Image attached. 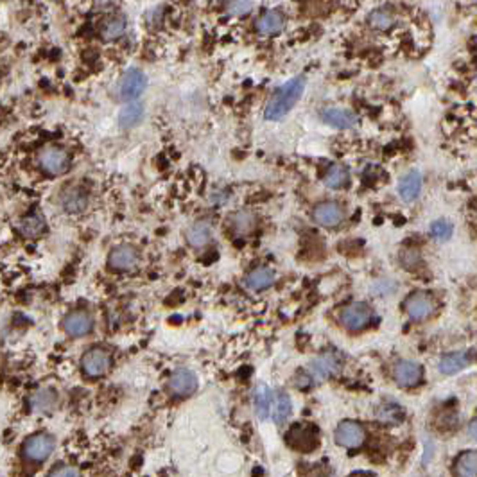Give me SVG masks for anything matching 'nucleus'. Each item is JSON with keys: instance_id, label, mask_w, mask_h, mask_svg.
<instances>
[{"instance_id": "obj_1", "label": "nucleus", "mask_w": 477, "mask_h": 477, "mask_svg": "<svg viewBox=\"0 0 477 477\" xmlns=\"http://www.w3.org/2000/svg\"><path fill=\"white\" fill-rule=\"evenodd\" d=\"M304 77H295V79L287 81L286 85H282L271 95V99L266 104V110H264V117L268 121H280V119H284L295 108V104L298 103L302 94H304Z\"/></svg>"}, {"instance_id": "obj_2", "label": "nucleus", "mask_w": 477, "mask_h": 477, "mask_svg": "<svg viewBox=\"0 0 477 477\" xmlns=\"http://www.w3.org/2000/svg\"><path fill=\"white\" fill-rule=\"evenodd\" d=\"M255 35L259 38H275L278 35H284L287 29V17L280 9H269L264 11L257 20L253 22Z\"/></svg>"}, {"instance_id": "obj_3", "label": "nucleus", "mask_w": 477, "mask_h": 477, "mask_svg": "<svg viewBox=\"0 0 477 477\" xmlns=\"http://www.w3.org/2000/svg\"><path fill=\"white\" fill-rule=\"evenodd\" d=\"M38 164H40L41 171L50 176H59V174L67 173V169L70 167V157L68 153L61 148H49L41 149V153L38 155Z\"/></svg>"}, {"instance_id": "obj_4", "label": "nucleus", "mask_w": 477, "mask_h": 477, "mask_svg": "<svg viewBox=\"0 0 477 477\" xmlns=\"http://www.w3.org/2000/svg\"><path fill=\"white\" fill-rule=\"evenodd\" d=\"M54 447H56V442H54L52 436H49V434H41V433L35 434V436H31L29 440H26V443H23V447H22L23 458L32 461V463H41V461H45L50 454H52Z\"/></svg>"}, {"instance_id": "obj_5", "label": "nucleus", "mask_w": 477, "mask_h": 477, "mask_svg": "<svg viewBox=\"0 0 477 477\" xmlns=\"http://www.w3.org/2000/svg\"><path fill=\"white\" fill-rule=\"evenodd\" d=\"M341 366H343L341 356H339L338 352H334V350H327V352L318 356L316 359L311 362V375H313V379L321 382V380H327L330 379V377L338 375L339 370H341Z\"/></svg>"}, {"instance_id": "obj_6", "label": "nucleus", "mask_w": 477, "mask_h": 477, "mask_svg": "<svg viewBox=\"0 0 477 477\" xmlns=\"http://www.w3.org/2000/svg\"><path fill=\"white\" fill-rule=\"evenodd\" d=\"M148 86V77L146 74L137 68H131L121 77V83H119V97L126 103L135 101L142 95V92Z\"/></svg>"}, {"instance_id": "obj_7", "label": "nucleus", "mask_w": 477, "mask_h": 477, "mask_svg": "<svg viewBox=\"0 0 477 477\" xmlns=\"http://www.w3.org/2000/svg\"><path fill=\"white\" fill-rule=\"evenodd\" d=\"M334 438L338 445L347 447V449H357L364 443L366 431L361 424H357L353 420H344L335 429Z\"/></svg>"}, {"instance_id": "obj_8", "label": "nucleus", "mask_w": 477, "mask_h": 477, "mask_svg": "<svg viewBox=\"0 0 477 477\" xmlns=\"http://www.w3.org/2000/svg\"><path fill=\"white\" fill-rule=\"evenodd\" d=\"M404 309H406L407 316L415 321L427 320L429 316H433L436 304H434L433 296H429L427 293H413L404 302Z\"/></svg>"}, {"instance_id": "obj_9", "label": "nucleus", "mask_w": 477, "mask_h": 477, "mask_svg": "<svg viewBox=\"0 0 477 477\" xmlns=\"http://www.w3.org/2000/svg\"><path fill=\"white\" fill-rule=\"evenodd\" d=\"M112 364V357L103 348H92L81 357V368L88 377H103Z\"/></svg>"}, {"instance_id": "obj_10", "label": "nucleus", "mask_w": 477, "mask_h": 477, "mask_svg": "<svg viewBox=\"0 0 477 477\" xmlns=\"http://www.w3.org/2000/svg\"><path fill=\"white\" fill-rule=\"evenodd\" d=\"M370 321H371V309L366 304H361V302L348 305V307H344L343 313H341V323H343L344 329H348V330L364 329Z\"/></svg>"}, {"instance_id": "obj_11", "label": "nucleus", "mask_w": 477, "mask_h": 477, "mask_svg": "<svg viewBox=\"0 0 477 477\" xmlns=\"http://www.w3.org/2000/svg\"><path fill=\"white\" fill-rule=\"evenodd\" d=\"M169 389L176 397H191L197 389V377L194 371L182 368L176 370L169 379Z\"/></svg>"}, {"instance_id": "obj_12", "label": "nucleus", "mask_w": 477, "mask_h": 477, "mask_svg": "<svg viewBox=\"0 0 477 477\" xmlns=\"http://www.w3.org/2000/svg\"><path fill=\"white\" fill-rule=\"evenodd\" d=\"M368 26H370L371 31L386 35V32L393 31L395 26H397V14L391 8L379 6V8L371 9L370 14H368Z\"/></svg>"}, {"instance_id": "obj_13", "label": "nucleus", "mask_w": 477, "mask_h": 477, "mask_svg": "<svg viewBox=\"0 0 477 477\" xmlns=\"http://www.w3.org/2000/svg\"><path fill=\"white\" fill-rule=\"evenodd\" d=\"M422 375H424V370L415 361L397 362L395 370H393V377H395L397 384L402 386V388H413V386H416L422 380Z\"/></svg>"}, {"instance_id": "obj_14", "label": "nucleus", "mask_w": 477, "mask_h": 477, "mask_svg": "<svg viewBox=\"0 0 477 477\" xmlns=\"http://www.w3.org/2000/svg\"><path fill=\"white\" fill-rule=\"evenodd\" d=\"M63 329L65 332L74 338H79V335L88 334L90 330L94 329V320L85 311H74V313L67 314L65 320H63Z\"/></svg>"}, {"instance_id": "obj_15", "label": "nucleus", "mask_w": 477, "mask_h": 477, "mask_svg": "<svg viewBox=\"0 0 477 477\" xmlns=\"http://www.w3.org/2000/svg\"><path fill=\"white\" fill-rule=\"evenodd\" d=\"M137 262H139V253H137L133 246H117L115 250L110 253V257H108L110 268L117 269V271L133 269L137 266Z\"/></svg>"}, {"instance_id": "obj_16", "label": "nucleus", "mask_w": 477, "mask_h": 477, "mask_svg": "<svg viewBox=\"0 0 477 477\" xmlns=\"http://www.w3.org/2000/svg\"><path fill=\"white\" fill-rule=\"evenodd\" d=\"M314 221L321 226L332 228L338 226L341 221H343V208L334 203V201H325V203H320V205L314 208Z\"/></svg>"}, {"instance_id": "obj_17", "label": "nucleus", "mask_w": 477, "mask_h": 477, "mask_svg": "<svg viewBox=\"0 0 477 477\" xmlns=\"http://www.w3.org/2000/svg\"><path fill=\"white\" fill-rule=\"evenodd\" d=\"M321 119L329 126H334L338 130H350L357 122V117L343 108H327L321 112Z\"/></svg>"}, {"instance_id": "obj_18", "label": "nucleus", "mask_w": 477, "mask_h": 477, "mask_svg": "<svg viewBox=\"0 0 477 477\" xmlns=\"http://www.w3.org/2000/svg\"><path fill=\"white\" fill-rule=\"evenodd\" d=\"M420 191H422V176L418 171H409V173L400 179L398 183V192L404 201H415L418 197Z\"/></svg>"}, {"instance_id": "obj_19", "label": "nucleus", "mask_w": 477, "mask_h": 477, "mask_svg": "<svg viewBox=\"0 0 477 477\" xmlns=\"http://www.w3.org/2000/svg\"><path fill=\"white\" fill-rule=\"evenodd\" d=\"M61 205L70 214H77V212H83L86 208L88 196L83 188H67L61 194Z\"/></svg>"}, {"instance_id": "obj_20", "label": "nucleus", "mask_w": 477, "mask_h": 477, "mask_svg": "<svg viewBox=\"0 0 477 477\" xmlns=\"http://www.w3.org/2000/svg\"><path fill=\"white\" fill-rule=\"evenodd\" d=\"M273 395H271V389L266 386V384H259L257 388H255V393H253V406H255V413H257V416H259L260 420H268L269 413H271V407H273Z\"/></svg>"}, {"instance_id": "obj_21", "label": "nucleus", "mask_w": 477, "mask_h": 477, "mask_svg": "<svg viewBox=\"0 0 477 477\" xmlns=\"http://www.w3.org/2000/svg\"><path fill=\"white\" fill-rule=\"evenodd\" d=\"M17 228L18 232L22 233L23 237H31V239H35V237H40L41 233L45 232L47 224H45V219L41 217V215L29 214L18 221Z\"/></svg>"}, {"instance_id": "obj_22", "label": "nucleus", "mask_w": 477, "mask_h": 477, "mask_svg": "<svg viewBox=\"0 0 477 477\" xmlns=\"http://www.w3.org/2000/svg\"><path fill=\"white\" fill-rule=\"evenodd\" d=\"M275 282V273L269 268H257L246 277V287L251 291L268 289Z\"/></svg>"}, {"instance_id": "obj_23", "label": "nucleus", "mask_w": 477, "mask_h": 477, "mask_svg": "<svg viewBox=\"0 0 477 477\" xmlns=\"http://www.w3.org/2000/svg\"><path fill=\"white\" fill-rule=\"evenodd\" d=\"M313 431L309 427H304V425H295V427L291 429L289 433V443L293 447H296V449H300V451H311L314 445H316V436H309L305 438L307 434H311Z\"/></svg>"}, {"instance_id": "obj_24", "label": "nucleus", "mask_w": 477, "mask_h": 477, "mask_svg": "<svg viewBox=\"0 0 477 477\" xmlns=\"http://www.w3.org/2000/svg\"><path fill=\"white\" fill-rule=\"evenodd\" d=\"M185 237H187V242L191 246H194V248H203V246L208 244L210 239H212V230H210V226L206 223H196L188 228Z\"/></svg>"}, {"instance_id": "obj_25", "label": "nucleus", "mask_w": 477, "mask_h": 477, "mask_svg": "<svg viewBox=\"0 0 477 477\" xmlns=\"http://www.w3.org/2000/svg\"><path fill=\"white\" fill-rule=\"evenodd\" d=\"M142 117H144L142 104L130 103L128 106L122 108L121 115H119V124H121V128H124V130H130V128H135V126L142 121Z\"/></svg>"}, {"instance_id": "obj_26", "label": "nucleus", "mask_w": 477, "mask_h": 477, "mask_svg": "<svg viewBox=\"0 0 477 477\" xmlns=\"http://www.w3.org/2000/svg\"><path fill=\"white\" fill-rule=\"evenodd\" d=\"M469 364V357L467 353H449V356L442 357L440 361V371L443 375H454L461 371L465 366Z\"/></svg>"}, {"instance_id": "obj_27", "label": "nucleus", "mask_w": 477, "mask_h": 477, "mask_svg": "<svg viewBox=\"0 0 477 477\" xmlns=\"http://www.w3.org/2000/svg\"><path fill=\"white\" fill-rule=\"evenodd\" d=\"M456 474L465 477L477 476V451L463 452L456 460Z\"/></svg>"}, {"instance_id": "obj_28", "label": "nucleus", "mask_w": 477, "mask_h": 477, "mask_svg": "<svg viewBox=\"0 0 477 477\" xmlns=\"http://www.w3.org/2000/svg\"><path fill=\"white\" fill-rule=\"evenodd\" d=\"M291 406H293V404H291L289 395H286V393H277V397L273 400V420H275V424L282 425L289 418Z\"/></svg>"}, {"instance_id": "obj_29", "label": "nucleus", "mask_w": 477, "mask_h": 477, "mask_svg": "<svg viewBox=\"0 0 477 477\" xmlns=\"http://www.w3.org/2000/svg\"><path fill=\"white\" fill-rule=\"evenodd\" d=\"M375 415H377V418H379L382 424L397 425V424H400L402 420H404L406 413H404V409H402L398 404H382V406L377 409Z\"/></svg>"}, {"instance_id": "obj_30", "label": "nucleus", "mask_w": 477, "mask_h": 477, "mask_svg": "<svg viewBox=\"0 0 477 477\" xmlns=\"http://www.w3.org/2000/svg\"><path fill=\"white\" fill-rule=\"evenodd\" d=\"M348 176L350 174H348V169L344 165H332L329 173L325 174V185L329 188H341L348 183Z\"/></svg>"}, {"instance_id": "obj_31", "label": "nucleus", "mask_w": 477, "mask_h": 477, "mask_svg": "<svg viewBox=\"0 0 477 477\" xmlns=\"http://www.w3.org/2000/svg\"><path fill=\"white\" fill-rule=\"evenodd\" d=\"M58 404V393L52 389H41L32 397V407L36 411H50Z\"/></svg>"}, {"instance_id": "obj_32", "label": "nucleus", "mask_w": 477, "mask_h": 477, "mask_svg": "<svg viewBox=\"0 0 477 477\" xmlns=\"http://www.w3.org/2000/svg\"><path fill=\"white\" fill-rule=\"evenodd\" d=\"M255 215L248 210H242V212H237L232 215V228L237 233H248L253 230L255 226Z\"/></svg>"}, {"instance_id": "obj_33", "label": "nucleus", "mask_w": 477, "mask_h": 477, "mask_svg": "<svg viewBox=\"0 0 477 477\" xmlns=\"http://www.w3.org/2000/svg\"><path fill=\"white\" fill-rule=\"evenodd\" d=\"M452 232H454V226H452L449 221H445V219L434 221V223L431 224V233H433V237L438 239V241H445V239H449V237L452 235Z\"/></svg>"}, {"instance_id": "obj_34", "label": "nucleus", "mask_w": 477, "mask_h": 477, "mask_svg": "<svg viewBox=\"0 0 477 477\" xmlns=\"http://www.w3.org/2000/svg\"><path fill=\"white\" fill-rule=\"evenodd\" d=\"M313 380H314L313 375L305 373V371H300V373L295 377V386L298 389H307V388H311Z\"/></svg>"}, {"instance_id": "obj_35", "label": "nucleus", "mask_w": 477, "mask_h": 477, "mask_svg": "<svg viewBox=\"0 0 477 477\" xmlns=\"http://www.w3.org/2000/svg\"><path fill=\"white\" fill-rule=\"evenodd\" d=\"M77 470L72 469V467H61V469H54L50 470L49 476H77Z\"/></svg>"}, {"instance_id": "obj_36", "label": "nucleus", "mask_w": 477, "mask_h": 477, "mask_svg": "<svg viewBox=\"0 0 477 477\" xmlns=\"http://www.w3.org/2000/svg\"><path fill=\"white\" fill-rule=\"evenodd\" d=\"M469 434H470V438H472V440H476L477 442V418H474L472 422H470Z\"/></svg>"}, {"instance_id": "obj_37", "label": "nucleus", "mask_w": 477, "mask_h": 477, "mask_svg": "<svg viewBox=\"0 0 477 477\" xmlns=\"http://www.w3.org/2000/svg\"><path fill=\"white\" fill-rule=\"evenodd\" d=\"M352 474L353 476H375V472H366V470H356Z\"/></svg>"}]
</instances>
